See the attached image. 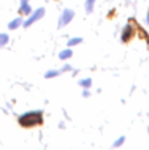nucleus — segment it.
Masks as SVG:
<instances>
[{
  "mask_svg": "<svg viewBox=\"0 0 149 150\" xmlns=\"http://www.w3.org/2000/svg\"><path fill=\"white\" fill-rule=\"evenodd\" d=\"M18 124L23 128H33V127H40L44 124V113L42 111H31L25 112V113L20 115L17 119Z\"/></svg>",
  "mask_w": 149,
  "mask_h": 150,
  "instance_id": "1",
  "label": "nucleus"
},
{
  "mask_svg": "<svg viewBox=\"0 0 149 150\" xmlns=\"http://www.w3.org/2000/svg\"><path fill=\"white\" fill-rule=\"evenodd\" d=\"M135 34H136V32H135L133 25H132V24H127L123 28V30H121V41H123L124 44H128V42L133 38Z\"/></svg>",
  "mask_w": 149,
  "mask_h": 150,
  "instance_id": "2",
  "label": "nucleus"
},
{
  "mask_svg": "<svg viewBox=\"0 0 149 150\" xmlns=\"http://www.w3.org/2000/svg\"><path fill=\"white\" fill-rule=\"evenodd\" d=\"M44 15H45V9H44V8H37L33 13H31V16H29L28 20L24 23V26H25V28H29V26H31L33 23L38 21L41 17H44Z\"/></svg>",
  "mask_w": 149,
  "mask_h": 150,
  "instance_id": "3",
  "label": "nucleus"
},
{
  "mask_svg": "<svg viewBox=\"0 0 149 150\" xmlns=\"http://www.w3.org/2000/svg\"><path fill=\"white\" fill-rule=\"evenodd\" d=\"M73 17H74V11L73 9H69V8L63 9V12L61 13L60 21H58V24H60L58 26H60V28H63V26H66L71 20H73Z\"/></svg>",
  "mask_w": 149,
  "mask_h": 150,
  "instance_id": "4",
  "label": "nucleus"
},
{
  "mask_svg": "<svg viewBox=\"0 0 149 150\" xmlns=\"http://www.w3.org/2000/svg\"><path fill=\"white\" fill-rule=\"evenodd\" d=\"M20 12L23 13V15H31V13H32V8L29 7V4H28V0H21Z\"/></svg>",
  "mask_w": 149,
  "mask_h": 150,
  "instance_id": "5",
  "label": "nucleus"
},
{
  "mask_svg": "<svg viewBox=\"0 0 149 150\" xmlns=\"http://www.w3.org/2000/svg\"><path fill=\"white\" fill-rule=\"evenodd\" d=\"M23 24V20H21L20 17H17V18H15V20H12L9 24H8V28L11 29V30H13V29H17L18 26Z\"/></svg>",
  "mask_w": 149,
  "mask_h": 150,
  "instance_id": "6",
  "label": "nucleus"
},
{
  "mask_svg": "<svg viewBox=\"0 0 149 150\" xmlns=\"http://www.w3.org/2000/svg\"><path fill=\"white\" fill-rule=\"evenodd\" d=\"M95 3H96V0H86V3H84V9H86V13H91L92 12Z\"/></svg>",
  "mask_w": 149,
  "mask_h": 150,
  "instance_id": "7",
  "label": "nucleus"
},
{
  "mask_svg": "<svg viewBox=\"0 0 149 150\" xmlns=\"http://www.w3.org/2000/svg\"><path fill=\"white\" fill-rule=\"evenodd\" d=\"M78 83H79L81 87L87 88V90H89V88L91 87V84H92V80H91V78H86V79H81Z\"/></svg>",
  "mask_w": 149,
  "mask_h": 150,
  "instance_id": "8",
  "label": "nucleus"
},
{
  "mask_svg": "<svg viewBox=\"0 0 149 150\" xmlns=\"http://www.w3.org/2000/svg\"><path fill=\"white\" fill-rule=\"evenodd\" d=\"M71 55H73V52H71L70 49H66V50H62V52L60 53V59H67V58H70Z\"/></svg>",
  "mask_w": 149,
  "mask_h": 150,
  "instance_id": "9",
  "label": "nucleus"
},
{
  "mask_svg": "<svg viewBox=\"0 0 149 150\" xmlns=\"http://www.w3.org/2000/svg\"><path fill=\"white\" fill-rule=\"evenodd\" d=\"M8 41H9V37H8V34L0 33V47H3L4 45H7Z\"/></svg>",
  "mask_w": 149,
  "mask_h": 150,
  "instance_id": "10",
  "label": "nucleus"
},
{
  "mask_svg": "<svg viewBox=\"0 0 149 150\" xmlns=\"http://www.w3.org/2000/svg\"><path fill=\"white\" fill-rule=\"evenodd\" d=\"M61 71H58V70H49V71H46L45 73V78L46 79H50V78H55V76H58L60 75Z\"/></svg>",
  "mask_w": 149,
  "mask_h": 150,
  "instance_id": "11",
  "label": "nucleus"
},
{
  "mask_svg": "<svg viewBox=\"0 0 149 150\" xmlns=\"http://www.w3.org/2000/svg\"><path fill=\"white\" fill-rule=\"evenodd\" d=\"M81 42H82L81 37H74V38H70L67 41V46H75V45L81 44Z\"/></svg>",
  "mask_w": 149,
  "mask_h": 150,
  "instance_id": "12",
  "label": "nucleus"
},
{
  "mask_svg": "<svg viewBox=\"0 0 149 150\" xmlns=\"http://www.w3.org/2000/svg\"><path fill=\"white\" fill-rule=\"evenodd\" d=\"M124 141H126V137H124V136H121V137L119 138L118 141H115V142H114V145H112V146H114V148H119V146L123 145Z\"/></svg>",
  "mask_w": 149,
  "mask_h": 150,
  "instance_id": "13",
  "label": "nucleus"
},
{
  "mask_svg": "<svg viewBox=\"0 0 149 150\" xmlns=\"http://www.w3.org/2000/svg\"><path fill=\"white\" fill-rule=\"evenodd\" d=\"M70 70H71V66H70V65H65V66L62 67V70H61V71H63V73H65V71H70Z\"/></svg>",
  "mask_w": 149,
  "mask_h": 150,
  "instance_id": "14",
  "label": "nucleus"
},
{
  "mask_svg": "<svg viewBox=\"0 0 149 150\" xmlns=\"http://www.w3.org/2000/svg\"><path fill=\"white\" fill-rule=\"evenodd\" d=\"M83 96L84 98H87V96H90V92L87 91V88H84V91H83Z\"/></svg>",
  "mask_w": 149,
  "mask_h": 150,
  "instance_id": "15",
  "label": "nucleus"
},
{
  "mask_svg": "<svg viewBox=\"0 0 149 150\" xmlns=\"http://www.w3.org/2000/svg\"><path fill=\"white\" fill-rule=\"evenodd\" d=\"M147 24L149 25V9H148V13H147Z\"/></svg>",
  "mask_w": 149,
  "mask_h": 150,
  "instance_id": "16",
  "label": "nucleus"
}]
</instances>
